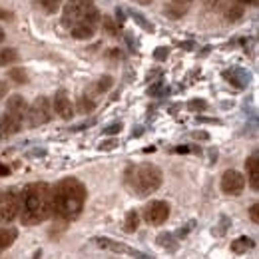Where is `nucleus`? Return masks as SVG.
<instances>
[{
  "instance_id": "f257e3e1",
  "label": "nucleus",
  "mask_w": 259,
  "mask_h": 259,
  "mask_svg": "<svg viewBox=\"0 0 259 259\" xmlns=\"http://www.w3.org/2000/svg\"><path fill=\"white\" fill-rule=\"evenodd\" d=\"M54 213L52 188L46 182H34L20 192V222L24 226H38Z\"/></svg>"
},
{
  "instance_id": "f03ea898",
  "label": "nucleus",
  "mask_w": 259,
  "mask_h": 259,
  "mask_svg": "<svg viewBox=\"0 0 259 259\" xmlns=\"http://www.w3.org/2000/svg\"><path fill=\"white\" fill-rule=\"evenodd\" d=\"M86 203V186L76 178H64L52 188L54 213L62 220H76Z\"/></svg>"
},
{
  "instance_id": "7ed1b4c3",
  "label": "nucleus",
  "mask_w": 259,
  "mask_h": 259,
  "mask_svg": "<svg viewBox=\"0 0 259 259\" xmlns=\"http://www.w3.org/2000/svg\"><path fill=\"white\" fill-rule=\"evenodd\" d=\"M126 186L132 194H136L138 197H148L154 192L160 190L163 182L162 169L154 163H138V165H130L126 169Z\"/></svg>"
},
{
  "instance_id": "20e7f679",
  "label": "nucleus",
  "mask_w": 259,
  "mask_h": 259,
  "mask_svg": "<svg viewBox=\"0 0 259 259\" xmlns=\"http://www.w3.org/2000/svg\"><path fill=\"white\" fill-rule=\"evenodd\" d=\"M20 218V192L8 188L0 190V222L8 224Z\"/></svg>"
},
{
  "instance_id": "39448f33",
  "label": "nucleus",
  "mask_w": 259,
  "mask_h": 259,
  "mask_svg": "<svg viewBox=\"0 0 259 259\" xmlns=\"http://www.w3.org/2000/svg\"><path fill=\"white\" fill-rule=\"evenodd\" d=\"M50 120H52V102L46 96H38L28 110V124L32 128H38L48 124Z\"/></svg>"
},
{
  "instance_id": "423d86ee",
  "label": "nucleus",
  "mask_w": 259,
  "mask_h": 259,
  "mask_svg": "<svg viewBox=\"0 0 259 259\" xmlns=\"http://www.w3.org/2000/svg\"><path fill=\"white\" fill-rule=\"evenodd\" d=\"M169 218V205L163 199H154L144 207V220L150 226H162Z\"/></svg>"
},
{
  "instance_id": "0eeeda50",
  "label": "nucleus",
  "mask_w": 259,
  "mask_h": 259,
  "mask_svg": "<svg viewBox=\"0 0 259 259\" xmlns=\"http://www.w3.org/2000/svg\"><path fill=\"white\" fill-rule=\"evenodd\" d=\"M94 243H96L98 247H102V249H110L114 253H124V255H130V257L134 259H154L152 255H148V253H142L138 249H132L126 243H120V241L110 239V237H94Z\"/></svg>"
},
{
  "instance_id": "6e6552de",
  "label": "nucleus",
  "mask_w": 259,
  "mask_h": 259,
  "mask_svg": "<svg viewBox=\"0 0 259 259\" xmlns=\"http://www.w3.org/2000/svg\"><path fill=\"white\" fill-rule=\"evenodd\" d=\"M245 188V178L237 169H227L222 176V192L227 195H239Z\"/></svg>"
},
{
  "instance_id": "1a4fd4ad",
  "label": "nucleus",
  "mask_w": 259,
  "mask_h": 259,
  "mask_svg": "<svg viewBox=\"0 0 259 259\" xmlns=\"http://www.w3.org/2000/svg\"><path fill=\"white\" fill-rule=\"evenodd\" d=\"M22 130V118L10 114V112H4L0 116V138H8V136H14Z\"/></svg>"
},
{
  "instance_id": "9d476101",
  "label": "nucleus",
  "mask_w": 259,
  "mask_h": 259,
  "mask_svg": "<svg viewBox=\"0 0 259 259\" xmlns=\"http://www.w3.org/2000/svg\"><path fill=\"white\" fill-rule=\"evenodd\" d=\"M52 106H54V112H56L60 118H64V120H70V118L74 116V106H72L70 98L66 94V90H58V92H56Z\"/></svg>"
},
{
  "instance_id": "9b49d317",
  "label": "nucleus",
  "mask_w": 259,
  "mask_h": 259,
  "mask_svg": "<svg viewBox=\"0 0 259 259\" xmlns=\"http://www.w3.org/2000/svg\"><path fill=\"white\" fill-rule=\"evenodd\" d=\"M28 104H26V100L20 96V94H14V96L8 98V102H6V112H10V114H14V116H18V118H22L24 120V116H28Z\"/></svg>"
},
{
  "instance_id": "f8f14e48",
  "label": "nucleus",
  "mask_w": 259,
  "mask_h": 259,
  "mask_svg": "<svg viewBox=\"0 0 259 259\" xmlns=\"http://www.w3.org/2000/svg\"><path fill=\"white\" fill-rule=\"evenodd\" d=\"M245 174H247V182L251 186V190L259 192V158L251 156L245 160Z\"/></svg>"
},
{
  "instance_id": "ddd939ff",
  "label": "nucleus",
  "mask_w": 259,
  "mask_h": 259,
  "mask_svg": "<svg viewBox=\"0 0 259 259\" xmlns=\"http://www.w3.org/2000/svg\"><path fill=\"white\" fill-rule=\"evenodd\" d=\"M96 28L94 24H90V22H80V24H76L70 32L72 36L76 38V40H88V38H92L94 34H96Z\"/></svg>"
},
{
  "instance_id": "4468645a",
  "label": "nucleus",
  "mask_w": 259,
  "mask_h": 259,
  "mask_svg": "<svg viewBox=\"0 0 259 259\" xmlns=\"http://www.w3.org/2000/svg\"><path fill=\"white\" fill-rule=\"evenodd\" d=\"M18 237V231L12 227H0V249L10 247Z\"/></svg>"
},
{
  "instance_id": "2eb2a0df",
  "label": "nucleus",
  "mask_w": 259,
  "mask_h": 259,
  "mask_svg": "<svg viewBox=\"0 0 259 259\" xmlns=\"http://www.w3.org/2000/svg\"><path fill=\"white\" fill-rule=\"evenodd\" d=\"M186 12H188V6L182 4V2H171V4H167L165 10H163V14L169 16V18H182Z\"/></svg>"
},
{
  "instance_id": "dca6fc26",
  "label": "nucleus",
  "mask_w": 259,
  "mask_h": 259,
  "mask_svg": "<svg viewBox=\"0 0 259 259\" xmlns=\"http://www.w3.org/2000/svg\"><path fill=\"white\" fill-rule=\"evenodd\" d=\"M255 243H253V239H249V237H237L233 243H231V249L235 251V253H245L247 249H251Z\"/></svg>"
},
{
  "instance_id": "f3484780",
  "label": "nucleus",
  "mask_w": 259,
  "mask_h": 259,
  "mask_svg": "<svg viewBox=\"0 0 259 259\" xmlns=\"http://www.w3.org/2000/svg\"><path fill=\"white\" fill-rule=\"evenodd\" d=\"M18 60V52L14 48H2L0 50V66H10Z\"/></svg>"
},
{
  "instance_id": "a211bd4d",
  "label": "nucleus",
  "mask_w": 259,
  "mask_h": 259,
  "mask_svg": "<svg viewBox=\"0 0 259 259\" xmlns=\"http://www.w3.org/2000/svg\"><path fill=\"white\" fill-rule=\"evenodd\" d=\"M140 226V215H138V211L136 209H130L128 213H126V220H124V229L132 233V231H136Z\"/></svg>"
},
{
  "instance_id": "6ab92c4d",
  "label": "nucleus",
  "mask_w": 259,
  "mask_h": 259,
  "mask_svg": "<svg viewBox=\"0 0 259 259\" xmlns=\"http://www.w3.org/2000/svg\"><path fill=\"white\" fill-rule=\"evenodd\" d=\"M243 16V6L239 4V2H233V4H229L226 8V18L229 22H235L237 18H241Z\"/></svg>"
},
{
  "instance_id": "aec40b11",
  "label": "nucleus",
  "mask_w": 259,
  "mask_h": 259,
  "mask_svg": "<svg viewBox=\"0 0 259 259\" xmlns=\"http://www.w3.org/2000/svg\"><path fill=\"white\" fill-rule=\"evenodd\" d=\"M8 78H10L12 82H16V84H26V82H28V74H26L24 68H12V70L8 72Z\"/></svg>"
},
{
  "instance_id": "412c9836",
  "label": "nucleus",
  "mask_w": 259,
  "mask_h": 259,
  "mask_svg": "<svg viewBox=\"0 0 259 259\" xmlns=\"http://www.w3.org/2000/svg\"><path fill=\"white\" fill-rule=\"evenodd\" d=\"M94 108H96V104H94L92 98L82 96L80 100H78V112H82V114H90Z\"/></svg>"
},
{
  "instance_id": "4be33fe9",
  "label": "nucleus",
  "mask_w": 259,
  "mask_h": 259,
  "mask_svg": "<svg viewBox=\"0 0 259 259\" xmlns=\"http://www.w3.org/2000/svg\"><path fill=\"white\" fill-rule=\"evenodd\" d=\"M112 84H114L112 76H102V78H100V80L96 82V92H98V94H104V92H108V90L112 88Z\"/></svg>"
},
{
  "instance_id": "5701e85b",
  "label": "nucleus",
  "mask_w": 259,
  "mask_h": 259,
  "mask_svg": "<svg viewBox=\"0 0 259 259\" xmlns=\"http://www.w3.org/2000/svg\"><path fill=\"white\" fill-rule=\"evenodd\" d=\"M158 243H160V245H163V247H167V251H176V247H178L176 239H174L169 233H162V235L158 237Z\"/></svg>"
},
{
  "instance_id": "b1692460",
  "label": "nucleus",
  "mask_w": 259,
  "mask_h": 259,
  "mask_svg": "<svg viewBox=\"0 0 259 259\" xmlns=\"http://www.w3.org/2000/svg\"><path fill=\"white\" fill-rule=\"evenodd\" d=\"M40 4L44 8V12H48V14H54L60 8V0H40Z\"/></svg>"
},
{
  "instance_id": "393cba45",
  "label": "nucleus",
  "mask_w": 259,
  "mask_h": 259,
  "mask_svg": "<svg viewBox=\"0 0 259 259\" xmlns=\"http://www.w3.org/2000/svg\"><path fill=\"white\" fill-rule=\"evenodd\" d=\"M102 26H104V30H106V32L112 34V36H116V34H118V24H116L110 16H104V18H102Z\"/></svg>"
},
{
  "instance_id": "a878e982",
  "label": "nucleus",
  "mask_w": 259,
  "mask_h": 259,
  "mask_svg": "<svg viewBox=\"0 0 259 259\" xmlns=\"http://www.w3.org/2000/svg\"><path fill=\"white\" fill-rule=\"evenodd\" d=\"M120 130H122V124L118 122V124H112V126H108V128H104V134H108V136H110V134H118Z\"/></svg>"
},
{
  "instance_id": "bb28decb",
  "label": "nucleus",
  "mask_w": 259,
  "mask_h": 259,
  "mask_svg": "<svg viewBox=\"0 0 259 259\" xmlns=\"http://www.w3.org/2000/svg\"><path fill=\"white\" fill-rule=\"evenodd\" d=\"M249 218H251L255 224H259V203H255V205L249 209Z\"/></svg>"
},
{
  "instance_id": "cd10ccee",
  "label": "nucleus",
  "mask_w": 259,
  "mask_h": 259,
  "mask_svg": "<svg viewBox=\"0 0 259 259\" xmlns=\"http://www.w3.org/2000/svg\"><path fill=\"white\" fill-rule=\"evenodd\" d=\"M116 146H118V140H108V142L100 144V150H110V148H116Z\"/></svg>"
},
{
  "instance_id": "c85d7f7f",
  "label": "nucleus",
  "mask_w": 259,
  "mask_h": 259,
  "mask_svg": "<svg viewBox=\"0 0 259 259\" xmlns=\"http://www.w3.org/2000/svg\"><path fill=\"white\" fill-rule=\"evenodd\" d=\"M190 108H192V110H199V108L203 110V108H205V102H203V100H192V102H190Z\"/></svg>"
},
{
  "instance_id": "c756f323",
  "label": "nucleus",
  "mask_w": 259,
  "mask_h": 259,
  "mask_svg": "<svg viewBox=\"0 0 259 259\" xmlns=\"http://www.w3.org/2000/svg\"><path fill=\"white\" fill-rule=\"evenodd\" d=\"M6 92H8V84H6V80H0V100L6 96Z\"/></svg>"
},
{
  "instance_id": "7c9ffc66",
  "label": "nucleus",
  "mask_w": 259,
  "mask_h": 259,
  "mask_svg": "<svg viewBox=\"0 0 259 259\" xmlns=\"http://www.w3.org/2000/svg\"><path fill=\"white\" fill-rule=\"evenodd\" d=\"M165 56H167V48H158V50H156V58H158V60H163Z\"/></svg>"
},
{
  "instance_id": "2f4dec72",
  "label": "nucleus",
  "mask_w": 259,
  "mask_h": 259,
  "mask_svg": "<svg viewBox=\"0 0 259 259\" xmlns=\"http://www.w3.org/2000/svg\"><path fill=\"white\" fill-rule=\"evenodd\" d=\"M6 176H10V167L4 165V163H0V178H6Z\"/></svg>"
},
{
  "instance_id": "473e14b6",
  "label": "nucleus",
  "mask_w": 259,
  "mask_h": 259,
  "mask_svg": "<svg viewBox=\"0 0 259 259\" xmlns=\"http://www.w3.org/2000/svg\"><path fill=\"white\" fill-rule=\"evenodd\" d=\"M239 4H255V2H259V0H237Z\"/></svg>"
},
{
  "instance_id": "72a5a7b5",
  "label": "nucleus",
  "mask_w": 259,
  "mask_h": 259,
  "mask_svg": "<svg viewBox=\"0 0 259 259\" xmlns=\"http://www.w3.org/2000/svg\"><path fill=\"white\" fill-rule=\"evenodd\" d=\"M136 2H140V4H150L152 0H136Z\"/></svg>"
},
{
  "instance_id": "f704fd0d",
  "label": "nucleus",
  "mask_w": 259,
  "mask_h": 259,
  "mask_svg": "<svg viewBox=\"0 0 259 259\" xmlns=\"http://www.w3.org/2000/svg\"><path fill=\"white\" fill-rule=\"evenodd\" d=\"M0 42H4V30L0 28Z\"/></svg>"
},
{
  "instance_id": "c9c22d12",
  "label": "nucleus",
  "mask_w": 259,
  "mask_h": 259,
  "mask_svg": "<svg viewBox=\"0 0 259 259\" xmlns=\"http://www.w3.org/2000/svg\"><path fill=\"white\" fill-rule=\"evenodd\" d=\"M174 2H182V4H188V2H192V0H174Z\"/></svg>"
}]
</instances>
